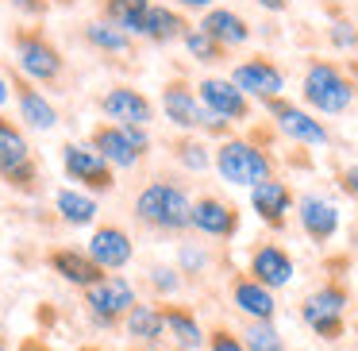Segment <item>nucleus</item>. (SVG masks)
I'll return each instance as SVG.
<instances>
[{
    "instance_id": "obj_5",
    "label": "nucleus",
    "mask_w": 358,
    "mask_h": 351,
    "mask_svg": "<svg viewBox=\"0 0 358 351\" xmlns=\"http://www.w3.org/2000/svg\"><path fill=\"white\" fill-rule=\"evenodd\" d=\"M212 166L227 186H239V189H250L258 181L273 178V158L266 155V147H258L255 139H243V135L220 139V147L212 151Z\"/></svg>"
},
{
    "instance_id": "obj_33",
    "label": "nucleus",
    "mask_w": 358,
    "mask_h": 351,
    "mask_svg": "<svg viewBox=\"0 0 358 351\" xmlns=\"http://www.w3.org/2000/svg\"><path fill=\"white\" fill-rule=\"evenodd\" d=\"M208 251L201 247V243H181L178 247V274L181 278H196V274L208 270Z\"/></svg>"
},
{
    "instance_id": "obj_18",
    "label": "nucleus",
    "mask_w": 358,
    "mask_h": 351,
    "mask_svg": "<svg viewBox=\"0 0 358 351\" xmlns=\"http://www.w3.org/2000/svg\"><path fill=\"white\" fill-rule=\"evenodd\" d=\"M293 209H296V197H293V189H289V181L266 178V181H258V186H250V212H255L266 228H273V232L285 228V220Z\"/></svg>"
},
{
    "instance_id": "obj_29",
    "label": "nucleus",
    "mask_w": 358,
    "mask_h": 351,
    "mask_svg": "<svg viewBox=\"0 0 358 351\" xmlns=\"http://www.w3.org/2000/svg\"><path fill=\"white\" fill-rule=\"evenodd\" d=\"M55 212H58V220L70 224V228H89L101 209H96V197L81 193V189H73V186H62L55 193Z\"/></svg>"
},
{
    "instance_id": "obj_41",
    "label": "nucleus",
    "mask_w": 358,
    "mask_h": 351,
    "mask_svg": "<svg viewBox=\"0 0 358 351\" xmlns=\"http://www.w3.org/2000/svg\"><path fill=\"white\" fill-rule=\"evenodd\" d=\"M12 101V85H8V70L0 66V112H4V104Z\"/></svg>"
},
{
    "instance_id": "obj_37",
    "label": "nucleus",
    "mask_w": 358,
    "mask_h": 351,
    "mask_svg": "<svg viewBox=\"0 0 358 351\" xmlns=\"http://www.w3.org/2000/svg\"><path fill=\"white\" fill-rule=\"evenodd\" d=\"M12 8H16L20 16H27V24H39L50 12V0H12Z\"/></svg>"
},
{
    "instance_id": "obj_24",
    "label": "nucleus",
    "mask_w": 358,
    "mask_h": 351,
    "mask_svg": "<svg viewBox=\"0 0 358 351\" xmlns=\"http://www.w3.org/2000/svg\"><path fill=\"white\" fill-rule=\"evenodd\" d=\"M124 332L131 336V340L139 343V347L158 351V347H162V340H166L162 309H158V305H150V301H135V305H131V312L124 317Z\"/></svg>"
},
{
    "instance_id": "obj_19",
    "label": "nucleus",
    "mask_w": 358,
    "mask_h": 351,
    "mask_svg": "<svg viewBox=\"0 0 358 351\" xmlns=\"http://www.w3.org/2000/svg\"><path fill=\"white\" fill-rule=\"evenodd\" d=\"M247 274L255 282H262L266 289H285L296 278V263L281 243H262V247L250 251V266Z\"/></svg>"
},
{
    "instance_id": "obj_42",
    "label": "nucleus",
    "mask_w": 358,
    "mask_h": 351,
    "mask_svg": "<svg viewBox=\"0 0 358 351\" xmlns=\"http://www.w3.org/2000/svg\"><path fill=\"white\" fill-rule=\"evenodd\" d=\"M258 8H266V12H285L289 8V0H255Z\"/></svg>"
},
{
    "instance_id": "obj_10",
    "label": "nucleus",
    "mask_w": 358,
    "mask_h": 351,
    "mask_svg": "<svg viewBox=\"0 0 358 351\" xmlns=\"http://www.w3.org/2000/svg\"><path fill=\"white\" fill-rule=\"evenodd\" d=\"M96 109L108 124L120 128H150L155 124V101H150L143 89L127 85V81H116L108 85L101 97H96Z\"/></svg>"
},
{
    "instance_id": "obj_17",
    "label": "nucleus",
    "mask_w": 358,
    "mask_h": 351,
    "mask_svg": "<svg viewBox=\"0 0 358 351\" xmlns=\"http://www.w3.org/2000/svg\"><path fill=\"white\" fill-rule=\"evenodd\" d=\"M196 97H201L204 112L220 116L224 124H247V120H250V101L227 78H216V74L201 78V81H196Z\"/></svg>"
},
{
    "instance_id": "obj_38",
    "label": "nucleus",
    "mask_w": 358,
    "mask_h": 351,
    "mask_svg": "<svg viewBox=\"0 0 358 351\" xmlns=\"http://www.w3.org/2000/svg\"><path fill=\"white\" fill-rule=\"evenodd\" d=\"M339 189L358 201V166H343V170H339Z\"/></svg>"
},
{
    "instance_id": "obj_20",
    "label": "nucleus",
    "mask_w": 358,
    "mask_h": 351,
    "mask_svg": "<svg viewBox=\"0 0 358 351\" xmlns=\"http://www.w3.org/2000/svg\"><path fill=\"white\" fill-rule=\"evenodd\" d=\"M293 212H296V220H301V232L308 235L312 243L335 240V232H339V224H343L335 201H327V197H320V193L296 197V209H293Z\"/></svg>"
},
{
    "instance_id": "obj_3",
    "label": "nucleus",
    "mask_w": 358,
    "mask_h": 351,
    "mask_svg": "<svg viewBox=\"0 0 358 351\" xmlns=\"http://www.w3.org/2000/svg\"><path fill=\"white\" fill-rule=\"evenodd\" d=\"M0 181L12 193H24V197H35L43 189L39 151L31 147L20 120L4 116V112H0Z\"/></svg>"
},
{
    "instance_id": "obj_26",
    "label": "nucleus",
    "mask_w": 358,
    "mask_h": 351,
    "mask_svg": "<svg viewBox=\"0 0 358 351\" xmlns=\"http://www.w3.org/2000/svg\"><path fill=\"white\" fill-rule=\"evenodd\" d=\"M185 32H189V24H185V16H181L178 8H170V4H150L139 39H147L150 47H166V43L181 39Z\"/></svg>"
},
{
    "instance_id": "obj_12",
    "label": "nucleus",
    "mask_w": 358,
    "mask_h": 351,
    "mask_svg": "<svg viewBox=\"0 0 358 351\" xmlns=\"http://www.w3.org/2000/svg\"><path fill=\"white\" fill-rule=\"evenodd\" d=\"M227 81H231L247 101L255 97V101H262V104L278 101V97L285 93V70H281L278 62H270V58H243V62L231 66Z\"/></svg>"
},
{
    "instance_id": "obj_14",
    "label": "nucleus",
    "mask_w": 358,
    "mask_h": 351,
    "mask_svg": "<svg viewBox=\"0 0 358 351\" xmlns=\"http://www.w3.org/2000/svg\"><path fill=\"white\" fill-rule=\"evenodd\" d=\"M158 109H162V116L170 120L181 135H193L204 128V104H201V97H196V85H189L185 78L166 81L162 93H158Z\"/></svg>"
},
{
    "instance_id": "obj_36",
    "label": "nucleus",
    "mask_w": 358,
    "mask_h": 351,
    "mask_svg": "<svg viewBox=\"0 0 358 351\" xmlns=\"http://www.w3.org/2000/svg\"><path fill=\"white\" fill-rule=\"evenodd\" d=\"M204 347H208V351H247V347H243V340H239V336H235V332H227V328H216V332H208Z\"/></svg>"
},
{
    "instance_id": "obj_13",
    "label": "nucleus",
    "mask_w": 358,
    "mask_h": 351,
    "mask_svg": "<svg viewBox=\"0 0 358 351\" xmlns=\"http://www.w3.org/2000/svg\"><path fill=\"white\" fill-rule=\"evenodd\" d=\"M8 85H12V101H16V112H20V128H24V132H55L62 112H58V104L47 97V89L31 85V81L20 78L16 70H8Z\"/></svg>"
},
{
    "instance_id": "obj_28",
    "label": "nucleus",
    "mask_w": 358,
    "mask_h": 351,
    "mask_svg": "<svg viewBox=\"0 0 358 351\" xmlns=\"http://www.w3.org/2000/svg\"><path fill=\"white\" fill-rule=\"evenodd\" d=\"M81 39L89 43V47L96 50V55H108V58H120V55H131L135 50V39L131 35H124L120 27H112L108 20H89V24H81Z\"/></svg>"
},
{
    "instance_id": "obj_6",
    "label": "nucleus",
    "mask_w": 358,
    "mask_h": 351,
    "mask_svg": "<svg viewBox=\"0 0 358 351\" xmlns=\"http://www.w3.org/2000/svg\"><path fill=\"white\" fill-rule=\"evenodd\" d=\"M85 143L120 174V170H135V166L150 155L155 135H150V128H120V124H108V120H104V124H96L93 132H89Z\"/></svg>"
},
{
    "instance_id": "obj_4",
    "label": "nucleus",
    "mask_w": 358,
    "mask_h": 351,
    "mask_svg": "<svg viewBox=\"0 0 358 351\" xmlns=\"http://www.w3.org/2000/svg\"><path fill=\"white\" fill-rule=\"evenodd\" d=\"M301 97L308 104V112H320V116H343V112L355 104L358 85L347 78V70L327 58H312L308 70L301 78Z\"/></svg>"
},
{
    "instance_id": "obj_7",
    "label": "nucleus",
    "mask_w": 358,
    "mask_h": 351,
    "mask_svg": "<svg viewBox=\"0 0 358 351\" xmlns=\"http://www.w3.org/2000/svg\"><path fill=\"white\" fill-rule=\"evenodd\" d=\"M62 174L73 181V189H81L89 197H101L116 189V170L89 143H78V139L62 143Z\"/></svg>"
},
{
    "instance_id": "obj_31",
    "label": "nucleus",
    "mask_w": 358,
    "mask_h": 351,
    "mask_svg": "<svg viewBox=\"0 0 358 351\" xmlns=\"http://www.w3.org/2000/svg\"><path fill=\"white\" fill-rule=\"evenodd\" d=\"M239 340L247 351H285V336L278 332L273 320H250Z\"/></svg>"
},
{
    "instance_id": "obj_15",
    "label": "nucleus",
    "mask_w": 358,
    "mask_h": 351,
    "mask_svg": "<svg viewBox=\"0 0 358 351\" xmlns=\"http://www.w3.org/2000/svg\"><path fill=\"white\" fill-rule=\"evenodd\" d=\"M85 255L93 259L96 266H101L104 274H120L131 266L135 259V243H131V232L120 224H96L93 232H89V247Z\"/></svg>"
},
{
    "instance_id": "obj_2",
    "label": "nucleus",
    "mask_w": 358,
    "mask_h": 351,
    "mask_svg": "<svg viewBox=\"0 0 358 351\" xmlns=\"http://www.w3.org/2000/svg\"><path fill=\"white\" fill-rule=\"evenodd\" d=\"M189 209H193V197L181 181L170 178H155L135 193L131 212L143 228L150 232H162V235H181L189 232Z\"/></svg>"
},
{
    "instance_id": "obj_22",
    "label": "nucleus",
    "mask_w": 358,
    "mask_h": 351,
    "mask_svg": "<svg viewBox=\"0 0 358 351\" xmlns=\"http://www.w3.org/2000/svg\"><path fill=\"white\" fill-rule=\"evenodd\" d=\"M231 305L247 320H273L278 317V297H273V289H266L262 282H255L250 274H239V278L231 282Z\"/></svg>"
},
{
    "instance_id": "obj_32",
    "label": "nucleus",
    "mask_w": 358,
    "mask_h": 351,
    "mask_svg": "<svg viewBox=\"0 0 358 351\" xmlns=\"http://www.w3.org/2000/svg\"><path fill=\"white\" fill-rule=\"evenodd\" d=\"M181 43H185L189 58H193V62H201V66H220V62H224V55H227V50L220 47V43H212L201 27H189V32L181 35Z\"/></svg>"
},
{
    "instance_id": "obj_16",
    "label": "nucleus",
    "mask_w": 358,
    "mask_h": 351,
    "mask_svg": "<svg viewBox=\"0 0 358 351\" xmlns=\"http://www.w3.org/2000/svg\"><path fill=\"white\" fill-rule=\"evenodd\" d=\"M189 232H201L208 240H231L239 232V209L216 193H201L189 209Z\"/></svg>"
},
{
    "instance_id": "obj_1",
    "label": "nucleus",
    "mask_w": 358,
    "mask_h": 351,
    "mask_svg": "<svg viewBox=\"0 0 358 351\" xmlns=\"http://www.w3.org/2000/svg\"><path fill=\"white\" fill-rule=\"evenodd\" d=\"M12 43V70L39 89H55L66 81V55L39 24H20L8 35Z\"/></svg>"
},
{
    "instance_id": "obj_30",
    "label": "nucleus",
    "mask_w": 358,
    "mask_h": 351,
    "mask_svg": "<svg viewBox=\"0 0 358 351\" xmlns=\"http://www.w3.org/2000/svg\"><path fill=\"white\" fill-rule=\"evenodd\" d=\"M170 155H173V163L189 174H204L212 166V147L204 139H196V135H178V139L170 143Z\"/></svg>"
},
{
    "instance_id": "obj_35",
    "label": "nucleus",
    "mask_w": 358,
    "mask_h": 351,
    "mask_svg": "<svg viewBox=\"0 0 358 351\" xmlns=\"http://www.w3.org/2000/svg\"><path fill=\"white\" fill-rule=\"evenodd\" d=\"M327 43H331L335 50H355L358 47V27L350 24V20H335L331 32H327Z\"/></svg>"
},
{
    "instance_id": "obj_34",
    "label": "nucleus",
    "mask_w": 358,
    "mask_h": 351,
    "mask_svg": "<svg viewBox=\"0 0 358 351\" xmlns=\"http://www.w3.org/2000/svg\"><path fill=\"white\" fill-rule=\"evenodd\" d=\"M147 282H150V289L155 294H162V297H173L181 289V274H178V266H166V263H155V266H147Z\"/></svg>"
},
{
    "instance_id": "obj_23",
    "label": "nucleus",
    "mask_w": 358,
    "mask_h": 351,
    "mask_svg": "<svg viewBox=\"0 0 358 351\" xmlns=\"http://www.w3.org/2000/svg\"><path fill=\"white\" fill-rule=\"evenodd\" d=\"M196 27H201V32L208 35L212 43H220L224 50L243 47V43H250V35H255V32H250V24H247V20H243L235 8H208Z\"/></svg>"
},
{
    "instance_id": "obj_39",
    "label": "nucleus",
    "mask_w": 358,
    "mask_h": 351,
    "mask_svg": "<svg viewBox=\"0 0 358 351\" xmlns=\"http://www.w3.org/2000/svg\"><path fill=\"white\" fill-rule=\"evenodd\" d=\"M16 351H55V347H50V343L47 340H39V336H27V340L24 343H20V347Z\"/></svg>"
},
{
    "instance_id": "obj_9",
    "label": "nucleus",
    "mask_w": 358,
    "mask_h": 351,
    "mask_svg": "<svg viewBox=\"0 0 358 351\" xmlns=\"http://www.w3.org/2000/svg\"><path fill=\"white\" fill-rule=\"evenodd\" d=\"M347 305H350L347 289L339 282H324L301 301V320L320 340H339L343 328H347Z\"/></svg>"
},
{
    "instance_id": "obj_25",
    "label": "nucleus",
    "mask_w": 358,
    "mask_h": 351,
    "mask_svg": "<svg viewBox=\"0 0 358 351\" xmlns=\"http://www.w3.org/2000/svg\"><path fill=\"white\" fill-rule=\"evenodd\" d=\"M162 320H166V336H170V343L178 351H201L204 340H208L201 320H196L193 309H185V305H166Z\"/></svg>"
},
{
    "instance_id": "obj_27",
    "label": "nucleus",
    "mask_w": 358,
    "mask_h": 351,
    "mask_svg": "<svg viewBox=\"0 0 358 351\" xmlns=\"http://www.w3.org/2000/svg\"><path fill=\"white\" fill-rule=\"evenodd\" d=\"M150 4H155V0H96V12H101V20H108L112 27H120L124 35L139 39Z\"/></svg>"
},
{
    "instance_id": "obj_44",
    "label": "nucleus",
    "mask_w": 358,
    "mask_h": 351,
    "mask_svg": "<svg viewBox=\"0 0 358 351\" xmlns=\"http://www.w3.org/2000/svg\"><path fill=\"white\" fill-rule=\"evenodd\" d=\"M81 351H101V347H81Z\"/></svg>"
},
{
    "instance_id": "obj_11",
    "label": "nucleus",
    "mask_w": 358,
    "mask_h": 351,
    "mask_svg": "<svg viewBox=\"0 0 358 351\" xmlns=\"http://www.w3.org/2000/svg\"><path fill=\"white\" fill-rule=\"evenodd\" d=\"M266 112H270V120L278 124V132L285 135V139L301 143V147H327V143H331L327 124L316 120V112H308L304 104H293V101H285V97H278V101L266 104Z\"/></svg>"
},
{
    "instance_id": "obj_21",
    "label": "nucleus",
    "mask_w": 358,
    "mask_h": 351,
    "mask_svg": "<svg viewBox=\"0 0 358 351\" xmlns=\"http://www.w3.org/2000/svg\"><path fill=\"white\" fill-rule=\"evenodd\" d=\"M47 266L62 282H70V286H78V289H89V286H96L101 278H108V274H104L81 247H50L47 251Z\"/></svg>"
},
{
    "instance_id": "obj_8",
    "label": "nucleus",
    "mask_w": 358,
    "mask_h": 351,
    "mask_svg": "<svg viewBox=\"0 0 358 351\" xmlns=\"http://www.w3.org/2000/svg\"><path fill=\"white\" fill-rule=\"evenodd\" d=\"M139 301L135 297V286L131 278H124V274H108V278H101L96 286L85 289V317L93 328H116L120 320L131 312V305Z\"/></svg>"
},
{
    "instance_id": "obj_43",
    "label": "nucleus",
    "mask_w": 358,
    "mask_h": 351,
    "mask_svg": "<svg viewBox=\"0 0 358 351\" xmlns=\"http://www.w3.org/2000/svg\"><path fill=\"white\" fill-rule=\"evenodd\" d=\"M0 351H8V343H4V340H0Z\"/></svg>"
},
{
    "instance_id": "obj_40",
    "label": "nucleus",
    "mask_w": 358,
    "mask_h": 351,
    "mask_svg": "<svg viewBox=\"0 0 358 351\" xmlns=\"http://www.w3.org/2000/svg\"><path fill=\"white\" fill-rule=\"evenodd\" d=\"M173 4H178V8H189V12H208L216 0H173Z\"/></svg>"
}]
</instances>
